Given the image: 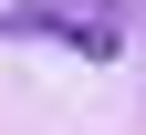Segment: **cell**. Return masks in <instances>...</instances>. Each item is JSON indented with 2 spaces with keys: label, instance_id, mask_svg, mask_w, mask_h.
Instances as JSON below:
<instances>
[{
  "label": "cell",
  "instance_id": "cell-1",
  "mask_svg": "<svg viewBox=\"0 0 146 135\" xmlns=\"http://www.w3.org/2000/svg\"><path fill=\"white\" fill-rule=\"evenodd\" d=\"M125 21H136V0H21V31H52V42L94 52V63H115Z\"/></svg>",
  "mask_w": 146,
  "mask_h": 135
}]
</instances>
